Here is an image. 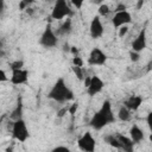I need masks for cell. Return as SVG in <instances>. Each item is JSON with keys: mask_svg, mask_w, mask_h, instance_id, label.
<instances>
[{"mask_svg": "<svg viewBox=\"0 0 152 152\" xmlns=\"http://www.w3.org/2000/svg\"><path fill=\"white\" fill-rule=\"evenodd\" d=\"M116 120L113 108H112V103L109 100H104L101 104V107L99 108V110H96L91 119L89 120V126L95 129V131H101L102 128L114 124Z\"/></svg>", "mask_w": 152, "mask_h": 152, "instance_id": "1", "label": "cell"}, {"mask_svg": "<svg viewBox=\"0 0 152 152\" xmlns=\"http://www.w3.org/2000/svg\"><path fill=\"white\" fill-rule=\"evenodd\" d=\"M48 97L55 102L64 103L74 100V91L68 87L65 80L63 77H58L57 81L53 83L51 89L48 93Z\"/></svg>", "mask_w": 152, "mask_h": 152, "instance_id": "2", "label": "cell"}, {"mask_svg": "<svg viewBox=\"0 0 152 152\" xmlns=\"http://www.w3.org/2000/svg\"><path fill=\"white\" fill-rule=\"evenodd\" d=\"M12 137L13 139L18 140L19 142H25L30 138V131L27 128V124L23 118L12 121Z\"/></svg>", "mask_w": 152, "mask_h": 152, "instance_id": "3", "label": "cell"}, {"mask_svg": "<svg viewBox=\"0 0 152 152\" xmlns=\"http://www.w3.org/2000/svg\"><path fill=\"white\" fill-rule=\"evenodd\" d=\"M39 44L44 49H52L58 44V34L52 28L51 24H48L44 31L42 32L40 38H39Z\"/></svg>", "mask_w": 152, "mask_h": 152, "instance_id": "4", "label": "cell"}, {"mask_svg": "<svg viewBox=\"0 0 152 152\" xmlns=\"http://www.w3.org/2000/svg\"><path fill=\"white\" fill-rule=\"evenodd\" d=\"M72 14L70 6L68 5L66 0H55L53 7L51 10V18L55 20H63L69 18Z\"/></svg>", "mask_w": 152, "mask_h": 152, "instance_id": "5", "label": "cell"}, {"mask_svg": "<svg viewBox=\"0 0 152 152\" xmlns=\"http://www.w3.org/2000/svg\"><path fill=\"white\" fill-rule=\"evenodd\" d=\"M107 59H108L107 53L102 49H100L99 46H95L89 52L88 64L93 65V66H102L107 63Z\"/></svg>", "mask_w": 152, "mask_h": 152, "instance_id": "6", "label": "cell"}, {"mask_svg": "<svg viewBox=\"0 0 152 152\" xmlns=\"http://www.w3.org/2000/svg\"><path fill=\"white\" fill-rule=\"evenodd\" d=\"M78 148L84 152H94L96 148V140L90 132L83 133L77 140Z\"/></svg>", "mask_w": 152, "mask_h": 152, "instance_id": "7", "label": "cell"}, {"mask_svg": "<svg viewBox=\"0 0 152 152\" xmlns=\"http://www.w3.org/2000/svg\"><path fill=\"white\" fill-rule=\"evenodd\" d=\"M103 87H104L103 80L97 75H93V76H90L89 84L86 87L87 88V94L90 97H94L95 95H97V94H100L102 91Z\"/></svg>", "mask_w": 152, "mask_h": 152, "instance_id": "8", "label": "cell"}, {"mask_svg": "<svg viewBox=\"0 0 152 152\" xmlns=\"http://www.w3.org/2000/svg\"><path fill=\"white\" fill-rule=\"evenodd\" d=\"M103 32H104V27H103V24H102V20H101V17L97 14V15H94L91 21H90V25H89V34L93 39H99L103 36Z\"/></svg>", "mask_w": 152, "mask_h": 152, "instance_id": "9", "label": "cell"}, {"mask_svg": "<svg viewBox=\"0 0 152 152\" xmlns=\"http://www.w3.org/2000/svg\"><path fill=\"white\" fill-rule=\"evenodd\" d=\"M132 23V14L128 11H120L115 12L112 18V25L114 28H120L121 26L128 25Z\"/></svg>", "mask_w": 152, "mask_h": 152, "instance_id": "10", "label": "cell"}, {"mask_svg": "<svg viewBox=\"0 0 152 152\" xmlns=\"http://www.w3.org/2000/svg\"><path fill=\"white\" fill-rule=\"evenodd\" d=\"M147 46V36H146V28L140 30V32L138 33V36L134 38V40L131 44V50L137 51V52H141L146 49Z\"/></svg>", "mask_w": 152, "mask_h": 152, "instance_id": "11", "label": "cell"}, {"mask_svg": "<svg viewBox=\"0 0 152 152\" xmlns=\"http://www.w3.org/2000/svg\"><path fill=\"white\" fill-rule=\"evenodd\" d=\"M12 75H11V83L14 86H20V84H25L28 81V71L24 68L21 69H14L11 70Z\"/></svg>", "mask_w": 152, "mask_h": 152, "instance_id": "12", "label": "cell"}, {"mask_svg": "<svg viewBox=\"0 0 152 152\" xmlns=\"http://www.w3.org/2000/svg\"><path fill=\"white\" fill-rule=\"evenodd\" d=\"M142 97L140 96V95H131V96H128L127 99H125L124 100V106L125 107H127L131 112H135V110H138L139 108H140V106L142 104Z\"/></svg>", "mask_w": 152, "mask_h": 152, "instance_id": "13", "label": "cell"}, {"mask_svg": "<svg viewBox=\"0 0 152 152\" xmlns=\"http://www.w3.org/2000/svg\"><path fill=\"white\" fill-rule=\"evenodd\" d=\"M129 138L133 140L134 144H140V142H142L145 140V133L138 125L134 124L129 128Z\"/></svg>", "mask_w": 152, "mask_h": 152, "instance_id": "14", "label": "cell"}, {"mask_svg": "<svg viewBox=\"0 0 152 152\" xmlns=\"http://www.w3.org/2000/svg\"><path fill=\"white\" fill-rule=\"evenodd\" d=\"M118 135V139L120 141V150L121 151H126V152H132L133 151V147H134V142L133 140L129 138V137H126L124 134H116Z\"/></svg>", "mask_w": 152, "mask_h": 152, "instance_id": "15", "label": "cell"}, {"mask_svg": "<svg viewBox=\"0 0 152 152\" xmlns=\"http://www.w3.org/2000/svg\"><path fill=\"white\" fill-rule=\"evenodd\" d=\"M72 31V20L70 18L64 19V21L61 24V26L57 28L56 33L58 36H69Z\"/></svg>", "mask_w": 152, "mask_h": 152, "instance_id": "16", "label": "cell"}, {"mask_svg": "<svg viewBox=\"0 0 152 152\" xmlns=\"http://www.w3.org/2000/svg\"><path fill=\"white\" fill-rule=\"evenodd\" d=\"M20 118H23V101H21V97L18 99V102H17L14 109H13V110L11 112V114H10V119H11L12 121L18 120V119H20Z\"/></svg>", "mask_w": 152, "mask_h": 152, "instance_id": "17", "label": "cell"}, {"mask_svg": "<svg viewBox=\"0 0 152 152\" xmlns=\"http://www.w3.org/2000/svg\"><path fill=\"white\" fill-rule=\"evenodd\" d=\"M103 140L106 144H108L110 147H114L116 150H120V141L118 139V135L116 134H107L103 137Z\"/></svg>", "mask_w": 152, "mask_h": 152, "instance_id": "18", "label": "cell"}, {"mask_svg": "<svg viewBox=\"0 0 152 152\" xmlns=\"http://www.w3.org/2000/svg\"><path fill=\"white\" fill-rule=\"evenodd\" d=\"M118 119L120 120V121H124V122H126V121H129L131 120V110L127 108V107H125L124 104L119 108V110H118Z\"/></svg>", "mask_w": 152, "mask_h": 152, "instance_id": "19", "label": "cell"}, {"mask_svg": "<svg viewBox=\"0 0 152 152\" xmlns=\"http://www.w3.org/2000/svg\"><path fill=\"white\" fill-rule=\"evenodd\" d=\"M71 69H72V71H74V74H75V76L80 80V81H84V74H83V66H77V65H72L71 66Z\"/></svg>", "mask_w": 152, "mask_h": 152, "instance_id": "20", "label": "cell"}, {"mask_svg": "<svg viewBox=\"0 0 152 152\" xmlns=\"http://www.w3.org/2000/svg\"><path fill=\"white\" fill-rule=\"evenodd\" d=\"M34 1L36 0H20L19 5H18L19 11H26L28 7H31L32 4H34Z\"/></svg>", "mask_w": 152, "mask_h": 152, "instance_id": "21", "label": "cell"}, {"mask_svg": "<svg viewBox=\"0 0 152 152\" xmlns=\"http://www.w3.org/2000/svg\"><path fill=\"white\" fill-rule=\"evenodd\" d=\"M110 13V7L107 4H101L99 6V15L100 17H106Z\"/></svg>", "mask_w": 152, "mask_h": 152, "instance_id": "22", "label": "cell"}, {"mask_svg": "<svg viewBox=\"0 0 152 152\" xmlns=\"http://www.w3.org/2000/svg\"><path fill=\"white\" fill-rule=\"evenodd\" d=\"M24 68V61L21 59H17V61H13L10 63V69L11 70H14V69H21Z\"/></svg>", "mask_w": 152, "mask_h": 152, "instance_id": "23", "label": "cell"}, {"mask_svg": "<svg viewBox=\"0 0 152 152\" xmlns=\"http://www.w3.org/2000/svg\"><path fill=\"white\" fill-rule=\"evenodd\" d=\"M128 55H129V59H131V62H133V63H137V62L140 59V52H137V51L131 50Z\"/></svg>", "mask_w": 152, "mask_h": 152, "instance_id": "24", "label": "cell"}, {"mask_svg": "<svg viewBox=\"0 0 152 152\" xmlns=\"http://www.w3.org/2000/svg\"><path fill=\"white\" fill-rule=\"evenodd\" d=\"M72 65H77V66H83V59L77 55V56H74L72 57Z\"/></svg>", "mask_w": 152, "mask_h": 152, "instance_id": "25", "label": "cell"}, {"mask_svg": "<svg viewBox=\"0 0 152 152\" xmlns=\"http://www.w3.org/2000/svg\"><path fill=\"white\" fill-rule=\"evenodd\" d=\"M119 30V33H118V36L120 37V38H122V37H125L127 33H128V31H129V28L127 27V25H125V26H121L120 28H118Z\"/></svg>", "mask_w": 152, "mask_h": 152, "instance_id": "26", "label": "cell"}, {"mask_svg": "<svg viewBox=\"0 0 152 152\" xmlns=\"http://www.w3.org/2000/svg\"><path fill=\"white\" fill-rule=\"evenodd\" d=\"M146 124H147V127L150 129V132L152 133V110L147 113L146 115Z\"/></svg>", "mask_w": 152, "mask_h": 152, "instance_id": "27", "label": "cell"}, {"mask_svg": "<svg viewBox=\"0 0 152 152\" xmlns=\"http://www.w3.org/2000/svg\"><path fill=\"white\" fill-rule=\"evenodd\" d=\"M70 2H71V5H72L76 10H80V8L83 6L84 0H70Z\"/></svg>", "mask_w": 152, "mask_h": 152, "instance_id": "28", "label": "cell"}, {"mask_svg": "<svg viewBox=\"0 0 152 152\" xmlns=\"http://www.w3.org/2000/svg\"><path fill=\"white\" fill-rule=\"evenodd\" d=\"M77 108H78V103H77V102H74L72 104L69 106V113H70L71 115H74L75 112L77 110Z\"/></svg>", "mask_w": 152, "mask_h": 152, "instance_id": "29", "label": "cell"}, {"mask_svg": "<svg viewBox=\"0 0 152 152\" xmlns=\"http://www.w3.org/2000/svg\"><path fill=\"white\" fill-rule=\"evenodd\" d=\"M68 112H69V106H68V107H63L61 110H58L57 116H58V118H63V116H64V115H65Z\"/></svg>", "mask_w": 152, "mask_h": 152, "instance_id": "30", "label": "cell"}, {"mask_svg": "<svg viewBox=\"0 0 152 152\" xmlns=\"http://www.w3.org/2000/svg\"><path fill=\"white\" fill-rule=\"evenodd\" d=\"M0 81H1V82H5V81H10V77H7V75H6V71H5L4 69H1V70H0Z\"/></svg>", "mask_w": 152, "mask_h": 152, "instance_id": "31", "label": "cell"}, {"mask_svg": "<svg viewBox=\"0 0 152 152\" xmlns=\"http://www.w3.org/2000/svg\"><path fill=\"white\" fill-rule=\"evenodd\" d=\"M115 12H120V11H127V6L124 4V2H120L116 7H115V10H114Z\"/></svg>", "mask_w": 152, "mask_h": 152, "instance_id": "32", "label": "cell"}, {"mask_svg": "<svg viewBox=\"0 0 152 152\" xmlns=\"http://www.w3.org/2000/svg\"><path fill=\"white\" fill-rule=\"evenodd\" d=\"M52 151H53V152H56V151H66V152H68L69 148H68L66 146H57V147H55Z\"/></svg>", "mask_w": 152, "mask_h": 152, "instance_id": "33", "label": "cell"}, {"mask_svg": "<svg viewBox=\"0 0 152 152\" xmlns=\"http://www.w3.org/2000/svg\"><path fill=\"white\" fill-rule=\"evenodd\" d=\"M70 52L74 55V56H77L78 55V49L76 46H70Z\"/></svg>", "mask_w": 152, "mask_h": 152, "instance_id": "34", "label": "cell"}, {"mask_svg": "<svg viewBox=\"0 0 152 152\" xmlns=\"http://www.w3.org/2000/svg\"><path fill=\"white\" fill-rule=\"evenodd\" d=\"M144 2H145V0H138V2H137V10H141V7L144 6Z\"/></svg>", "mask_w": 152, "mask_h": 152, "instance_id": "35", "label": "cell"}, {"mask_svg": "<svg viewBox=\"0 0 152 152\" xmlns=\"http://www.w3.org/2000/svg\"><path fill=\"white\" fill-rule=\"evenodd\" d=\"M146 66H147V68H146V72H150V71L152 70V61H150Z\"/></svg>", "mask_w": 152, "mask_h": 152, "instance_id": "36", "label": "cell"}, {"mask_svg": "<svg viewBox=\"0 0 152 152\" xmlns=\"http://www.w3.org/2000/svg\"><path fill=\"white\" fill-rule=\"evenodd\" d=\"M26 13H27V14H28V15H32V14H33V13H34V10H33V8H32V7H28V8H27V10H26Z\"/></svg>", "mask_w": 152, "mask_h": 152, "instance_id": "37", "label": "cell"}, {"mask_svg": "<svg viewBox=\"0 0 152 152\" xmlns=\"http://www.w3.org/2000/svg\"><path fill=\"white\" fill-rule=\"evenodd\" d=\"M150 140H151V141H152V133H151V134H150Z\"/></svg>", "mask_w": 152, "mask_h": 152, "instance_id": "38", "label": "cell"}]
</instances>
